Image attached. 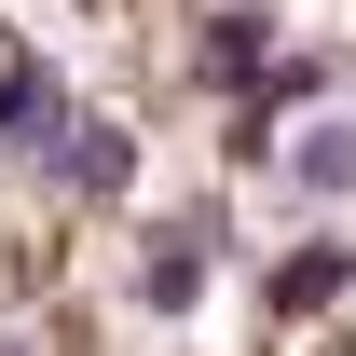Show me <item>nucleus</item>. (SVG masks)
Instances as JSON below:
<instances>
[{"label": "nucleus", "instance_id": "obj_4", "mask_svg": "<svg viewBox=\"0 0 356 356\" xmlns=\"http://www.w3.org/2000/svg\"><path fill=\"white\" fill-rule=\"evenodd\" d=\"M274 178H288V206H356V110H315L274 151Z\"/></svg>", "mask_w": 356, "mask_h": 356}, {"label": "nucleus", "instance_id": "obj_7", "mask_svg": "<svg viewBox=\"0 0 356 356\" xmlns=\"http://www.w3.org/2000/svg\"><path fill=\"white\" fill-rule=\"evenodd\" d=\"M0 356H14V343H0Z\"/></svg>", "mask_w": 356, "mask_h": 356}, {"label": "nucleus", "instance_id": "obj_6", "mask_svg": "<svg viewBox=\"0 0 356 356\" xmlns=\"http://www.w3.org/2000/svg\"><path fill=\"white\" fill-rule=\"evenodd\" d=\"M192 69H206V96H247L261 83V14H206V55Z\"/></svg>", "mask_w": 356, "mask_h": 356}, {"label": "nucleus", "instance_id": "obj_3", "mask_svg": "<svg viewBox=\"0 0 356 356\" xmlns=\"http://www.w3.org/2000/svg\"><path fill=\"white\" fill-rule=\"evenodd\" d=\"M55 137H69V69L28 55V42H0V151H14V165H42Z\"/></svg>", "mask_w": 356, "mask_h": 356}, {"label": "nucleus", "instance_id": "obj_1", "mask_svg": "<svg viewBox=\"0 0 356 356\" xmlns=\"http://www.w3.org/2000/svg\"><path fill=\"white\" fill-rule=\"evenodd\" d=\"M206 261H220V220H206V206L137 220V274H124V302H137V315H192V302H206Z\"/></svg>", "mask_w": 356, "mask_h": 356}, {"label": "nucleus", "instance_id": "obj_2", "mask_svg": "<svg viewBox=\"0 0 356 356\" xmlns=\"http://www.w3.org/2000/svg\"><path fill=\"white\" fill-rule=\"evenodd\" d=\"M42 178L69 192V206H124V192H137V124H110V110H69V137L42 151Z\"/></svg>", "mask_w": 356, "mask_h": 356}, {"label": "nucleus", "instance_id": "obj_5", "mask_svg": "<svg viewBox=\"0 0 356 356\" xmlns=\"http://www.w3.org/2000/svg\"><path fill=\"white\" fill-rule=\"evenodd\" d=\"M343 288H356V247H343V233H302V247L261 274V315H329Z\"/></svg>", "mask_w": 356, "mask_h": 356}]
</instances>
